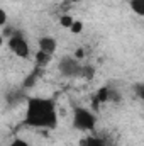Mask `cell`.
Here are the masks:
<instances>
[{
    "label": "cell",
    "mask_w": 144,
    "mask_h": 146,
    "mask_svg": "<svg viewBox=\"0 0 144 146\" xmlns=\"http://www.w3.org/2000/svg\"><path fill=\"white\" fill-rule=\"evenodd\" d=\"M24 122L31 127H54L58 124L54 104L48 99H29Z\"/></svg>",
    "instance_id": "1"
},
{
    "label": "cell",
    "mask_w": 144,
    "mask_h": 146,
    "mask_svg": "<svg viewBox=\"0 0 144 146\" xmlns=\"http://www.w3.org/2000/svg\"><path fill=\"white\" fill-rule=\"evenodd\" d=\"M73 122H75V127L76 129H81V131H90L95 127V122H97V117L92 110L83 109V107H78L75 110V115H73Z\"/></svg>",
    "instance_id": "2"
},
{
    "label": "cell",
    "mask_w": 144,
    "mask_h": 146,
    "mask_svg": "<svg viewBox=\"0 0 144 146\" xmlns=\"http://www.w3.org/2000/svg\"><path fill=\"white\" fill-rule=\"evenodd\" d=\"M9 49H10L17 58H22V60L29 58V54H31V46H29V42L26 41V37H22L20 34L10 36V39H9Z\"/></svg>",
    "instance_id": "3"
},
{
    "label": "cell",
    "mask_w": 144,
    "mask_h": 146,
    "mask_svg": "<svg viewBox=\"0 0 144 146\" xmlns=\"http://www.w3.org/2000/svg\"><path fill=\"white\" fill-rule=\"evenodd\" d=\"M37 46H39V51H42V53H46V54H49V56H53V54L56 53V49H58L56 39L51 37V36L41 37V39L37 41Z\"/></svg>",
    "instance_id": "4"
},
{
    "label": "cell",
    "mask_w": 144,
    "mask_h": 146,
    "mask_svg": "<svg viewBox=\"0 0 144 146\" xmlns=\"http://www.w3.org/2000/svg\"><path fill=\"white\" fill-rule=\"evenodd\" d=\"M59 70L63 72V75L71 76V75H76V73L80 72V65H78V61L73 60V58H63V60L59 61Z\"/></svg>",
    "instance_id": "5"
},
{
    "label": "cell",
    "mask_w": 144,
    "mask_h": 146,
    "mask_svg": "<svg viewBox=\"0 0 144 146\" xmlns=\"http://www.w3.org/2000/svg\"><path fill=\"white\" fill-rule=\"evenodd\" d=\"M93 102H95V106L108 102V87H102V88H100V90L97 92V95H95Z\"/></svg>",
    "instance_id": "6"
},
{
    "label": "cell",
    "mask_w": 144,
    "mask_h": 146,
    "mask_svg": "<svg viewBox=\"0 0 144 146\" xmlns=\"http://www.w3.org/2000/svg\"><path fill=\"white\" fill-rule=\"evenodd\" d=\"M131 10L136 15L143 17L144 15V0H131Z\"/></svg>",
    "instance_id": "7"
},
{
    "label": "cell",
    "mask_w": 144,
    "mask_h": 146,
    "mask_svg": "<svg viewBox=\"0 0 144 146\" xmlns=\"http://www.w3.org/2000/svg\"><path fill=\"white\" fill-rule=\"evenodd\" d=\"M83 146H105L104 143V139H100V138H93V136H90V138H87V139H83Z\"/></svg>",
    "instance_id": "8"
},
{
    "label": "cell",
    "mask_w": 144,
    "mask_h": 146,
    "mask_svg": "<svg viewBox=\"0 0 144 146\" xmlns=\"http://www.w3.org/2000/svg\"><path fill=\"white\" fill-rule=\"evenodd\" d=\"M49 61H51V56H49V54H46V53H42V51H37V54H36V63L37 65L44 66V65H48Z\"/></svg>",
    "instance_id": "9"
},
{
    "label": "cell",
    "mask_w": 144,
    "mask_h": 146,
    "mask_svg": "<svg viewBox=\"0 0 144 146\" xmlns=\"http://www.w3.org/2000/svg\"><path fill=\"white\" fill-rule=\"evenodd\" d=\"M73 21H75V19H73L70 14H63V15L59 17V24H61L63 27H66V29H70V27H71Z\"/></svg>",
    "instance_id": "10"
},
{
    "label": "cell",
    "mask_w": 144,
    "mask_h": 146,
    "mask_svg": "<svg viewBox=\"0 0 144 146\" xmlns=\"http://www.w3.org/2000/svg\"><path fill=\"white\" fill-rule=\"evenodd\" d=\"M70 31H71L73 34H80L81 31H83V22H80V21H73V24H71V27H70Z\"/></svg>",
    "instance_id": "11"
},
{
    "label": "cell",
    "mask_w": 144,
    "mask_h": 146,
    "mask_svg": "<svg viewBox=\"0 0 144 146\" xmlns=\"http://www.w3.org/2000/svg\"><path fill=\"white\" fill-rule=\"evenodd\" d=\"M9 146H31L26 139H20V138H15V139H12L10 143H9Z\"/></svg>",
    "instance_id": "12"
},
{
    "label": "cell",
    "mask_w": 144,
    "mask_h": 146,
    "mask_svg": "<svg viewBox=\"0 0 144 146\" xmlns=\"http://www.w3.org/2000/svg\"><path fill=\"white\" fill-rule=\"evenodd\" d=\"M7 24V12L0 7V27H3Z\"/></svg>",
    "instance_id": "13"
},
{
    "label": "cell",
    "mask_w": 144,
    "mask_h": 146,
    "mask_svg": "<svg viewBox=\"0 0 144 146\" xmlns=\"http://www.w3.org/2000/svg\"><path fill=\"white\" fill-rule=\"evenodd\" d=\"M75 56H76V58H81V56H83V51H81V49H78V51H76V54H75Z\"/></svg>",
    "instance_id": "14"
},
{
    "label": "cell",
    "mask_w": 144,
    "mask_h": 146,
    "mask_svg": "<svg viewBox=\"0 0 144 146\" xmlns=\"http://www.w3.org/2000/svg\"><path fill=\"white\" fill-rule=\"evenodd\" d=\"M65 2H68V3H76V2H80V0H65Z\"/></svg>",
    "instance_id": "15"
},
{
    "label": "cell",
    "mask_w": 144,
    "mask_h": 146,
    "mask_svg": "<svg viewBox=\"0 0 144 146\" xmlns=\"http://www.w3.org/2000/svg\"><path fill=\"white\" fill-rule=\"evenodd\" d=\"M2 42H3V36L0 34V46H2Z\"/></svg>",
    "instance_id": "16"
},
{
    "label": "cell",
    "mask_w": 144,
    "mask_h": 146,
    "mask_svg": "<svg viewBox=\"0 0 144 146\" xmlns=\"http://www.w3.org/2000/svg\"><path fill=\"white\" fill-rule=\"evenodd\" d=\"M9 2H14V0H9Z\"/></svg>",
    "instance_id": "17"
}]
</instances>
